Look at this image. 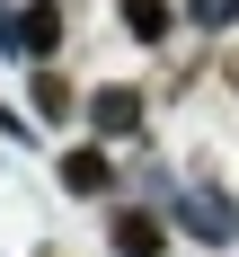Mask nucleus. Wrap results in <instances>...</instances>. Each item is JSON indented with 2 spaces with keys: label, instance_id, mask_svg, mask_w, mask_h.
<instances>
[{
  "label": "nucleus",
  "instance_id": "f257e3e1",
  "mask_svg": "<svg viewBox=\"0 0 239 257\" xmlns=\"http://www.w3.org/2000/svg\"><path fill=\"white\" fill-rule=\"evenodd\" d=\"M159 222H168V231H186L195 248H239V204H230L212 178H177V186H159Z\"/></svg>",
  "mask_w": 239,
  "mask_h": 257
},
{
  "label": "nucleus",
  "instance_id": "f03ea898",
  "mask_svg": "<svg viewBox=\"0 0 239 257\" xmlns=\"http://www.w3.org/2000/svg\"><path fill=\"white\" fill-rule=\"evenodd\" d=\"M53 45H62V9H53V0L0 9V53H18V62H45Z\"/></svg>",
  "mask_w": 239,
  "mask_h": 257
},
{
  "label": "nucleus",
  "instance_id": "7ed1b4c3",
  "mask_svg": "<svg viewBox=\"0 0 239 257\" xmlns=\"http://www.w3.org/2000/svg\"><path fill=\"white\" fill-rule=\"evenodd\" d=\"M168 248V222H159L151 204H124L115 213V257H159Z\"/></svg>",
  "mask_w": 239,
  "mask_h": 257
},
{
  "label": "nucleus",
  "instance_id": "20e7f679",
  "mask_svg": "<svg viewBox=\"0 0 239 257\" xmlns=\"http://www.w3.org/2000/svg\"><path fill=\"white\" fill-rule=\"evenodd\" d=\"M115 18H124V36H133V45H168L177 0H115Z\"/></svg>",
  "mask_w": 239,
  "mask_h": 257
},
{
  "label": "nucleus",
  "instance_id": "39448f33",
  "mask_svg": "<svg viewBox=\"0 0 239 257\" xmlns=\"http://www.w3.org/2000/svg\"><path fill=\"white\" fill-rule=\"evenodd\" d=\"M142 124V89H89V133H133Z\"/></svg>",
  "mask_w": 239,
  "mask_h": 257
},
{
  "label": "nucleus",
  "instance_id": "423d86ee",
  "mask_svg": "<svg viewBox=\"0 0 239 257\" xmlns=\"http://www.w3.org/2000/svg\"><path fill=\"white\" fill-rule=\"evenodd\" d=\"M62 186H71V195H106V186H115V169H106V151H98V142L62 160Z\"/></svg>",
  "mask_w": 239,
  "mask_h": 257
},
{
  "label": "nucleus",
  "instance_id": "0eeeda50",
  "mask_svg": "<svg viewBox=\"0 0 239 257\" xmlns=\"http://www.w3.org/2000/svg\"><path fill=\"white\" fill-rule=\"evenodd\" d=\"M177 27H195V36H221V27H239V0H177Z\"/></svg>",
  "mask_w": 239,
  "mask_h": 257
}]
</instances>
